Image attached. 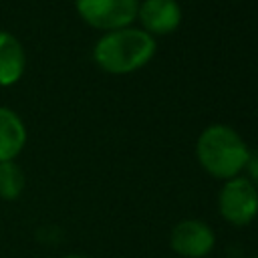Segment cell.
Listing matches in <instances>:
<instances>
[{
    "label": "cell",
    "instance_id": "5b68a950",
    "mask_svg": "<svg viewBox=\"0 0 258 258\" xmlns=\"http://www.w3.org/2000/svg\"><path fill=\"white\" fill-rule=\"evenodd\" d=\"M214 246L216 234L212 226L198 218H185L169 232V248L181 258H206Z\"/></svg>",
    "mask_w": 258,
    "mask_h": 258
},
{
    "label": "cell",
    "instance_id": "7c38bea8",
    "mask_svg": "<svg viewBox=\"0 0 258 258\" xmlns=\"http://www.w3.org/2000/svg\"><path fill=\"white\" fill-rule=\"evenodd\" d=\"M250 258H258V254H256V256H250Z\"/></svg>",
    "mask_w": 258,
    "mask_h": 258
},
{
    "label": "cell",
    "instance_id": "ba28073f",
    "mask_svg": "<svg viewBox=\"0 0 258 258\" xmlns=\"http://www.w3.org/2000/svg\"><path fill=\"white\" fill-rule=\"evenodd\" d=\"M26 145L24 121L8 107L0 105V163L14 161Z\"/></svg>",
    "mask_w": 258,
    "mask_h": 258
},
{
    "label": "cell",
    "instance_id": "8fae6325",
    "mask_svg": "<svg viewBox=\"0 0 258 258\" xmlns=\"http://www.w3.org/2000/svg\"><path fill=\"white\" fill-rule=\"evenodd\" d=\"M60 258H89V256H83V254H64Z\"/></svg>",
    "mask_w": 258,
    "mask_h": 258
},
{
    "label": "cell",
    "instance_id": "52a82bcc",
    "mask_svg": "<svg viewBox=\"0 0 258 258\" xmlns=\"http://www.w3.org/2000/svg\"><path fill=\"white\" fill-rule=\"evenodd\" d=\"M26 69V54L20 40L8 32L0 30V87H12L20 81Z\"/></svg>",
    "mask_w": 258,
    "mask_h": 258
},
{
    "label": "cell",
    "instance_id": "7a4b0ae2",
    "mask_svg": "<svg viewBox=\"0 0 258 258\" xmlns=\"http://www.w3.org/2000/svg\"><path fill=\"white\" fill-rule=\"evenodd\" d=\"M200 165L218 179H232L246 167L250 149L242 135L222 123L206 127L196 143Z\"/></svg>",
    "mask_w": 258,
    "mask_h": 258
},
{
    "label": "cell",
    "instance_id": "6da1fadb",
    "mask_svg": "<svg viewBox=\"0 0 258 258\" xmlns=\"http://www.w3.org/2000/svg\"><path fill=\"white\" fill-rule=\"evenodd\" d=\"M155 38L141 28H117L103 34L95 48V62L113 75H125L141 69L155 54Z\"/></svg>",
    "mask_w": 258,
    "mask_h": 258
},
{
    "label": "cell",
    "instance_id": "3957f363",
    "mask_svg": "<svg viewBox=\"0 0 258 258\" xmlns=\"http://www.w3.org/2000/svg\"><path fill=\"white\" fill-rule=\"evenodd\" d=\"M218 212L232 226H248L258 216V187L248 177L226 179L218 194Z\"/></svg>",
    "mask_w": 258,
    "mask_h": 258
},
{
    "label": "cell",
    "instance_id": "8992f818",
    "mask_svg": "<svg viewBox=\"0 0 258 258\" xmlns=\"http://www.w3.org/2000/svg\"><path fill=\"white\" fill-rule=\"evenodd\" d=\"M137 16L149 34H167L179 26L181 8L177 0H143L137 8Z\"/></svg>",
    "mask_w": 258,
    "mask_h": 258
},
{
    "label": "cell",
    "instance_id": "30bf717a",
    "mask_svg": "<svg viewBox=\"0 0 258 258\" xmlns=\"http://www.w3.org/2000/svg\"><path fill=\"white\" fill-rule=\"evenodd\" d=\"M244 169H248V179L258 187V151H250V155H248V161H246V167Z\"/></svg>",
    "mask_w": 258,
    "mask_h": 258
},
{
    "label": "cell",
    "instance_id": "9c48e42d",
    "mask_svg": "<svg viewBox=\"0 0 258 258\" xmlns=\"http://www.w3.org/2000/svg\"><path fill=\"white\" fill-rule=\"evenodd\" d=\"M26 185V177L22 167L16 161H2L0 163V200L14 202L22 196Z\"/></svg>",
    "mask_w": 258,
    "mask_h": 258
},
{
    "label": "cell",
    "instance_id": "277c9868",
    "mask_svg": "<svg viewBox=\"0 0 258 258\" xmlns=\"http://www.w3.org/2000/svg\"><path fill=\"white\" fill-rule=\"evenodd\" d=\"M85 22L101 30L125 28L137 16L139 0H75Z\"/></svg>",
    "mask_w": 258,
    "mask_h": 258
}]
</instances>
